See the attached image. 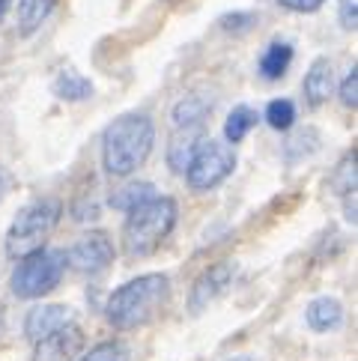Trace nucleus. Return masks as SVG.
<instances>
[{
    "label": "nucleus",
    "instance_id": "f257e3e1",
    "mask_svg": "<svg viewBox=\"0 0 358 361\" xmlns=\"http://www.w3.org/2000/svg\"><path fill=\"white\" fill-rule=\"evenodd\" d=\"M156 144V123L147 114H123L101 135V164L108 176L125 179L149 159Z\"/></svg>",
    "mask_w": 358,
    "mask_h": 361
},
{
    "label": "nucleus",
    "instance_id": "f03ea898",
    "mask_svg": "<svg viewBox=\"0 0 358 361\" xmlns=\"http://www.w3.org/2000/svg\"><path fill=\"white\" fill-rule=\"evenodd\" d=\"M168 295H171V278L164 272L140 275L111 293L105 305L108 322L120 331L144 329L147 322H152L161 314V307L168 305Z\"/></svg>",
    "mask_w": 358,
    "mask_h": 361
},
{
    "label": "nucleus",
    "instance_id": "7ed1b4c3",
    "mask_svg": "<svg viewBox=\"0 0 358 361\" xmlns=\"http://www.w3.org/2000/svg\"><path fill=\"white\" fill-rule=\"evenodd\" d=\"M176 200L164 195H152L149 200L137 203L135 209L125 212L123 224V245L129 257H149L161 248V242L171 236L176 227Z\"/></svg>",
    "mask_w": 358,
    "mask_h": 361
},
{
    "label": "nucleus",
    "instance_id": "20e7f679",
    "mask_svg": "<svg viewBox=\"0 0 358 361\" xmlns=\"http://www.w3.org/2000/svg\"><path fill=\"white\" fill-rule=\"evenodd\" d=\"M60 215H63V206L57 200H36L30 206H24L6 233V254L18 260L24 254L45 248L48 236L60 224Z\"/></svg>",
    "mask_w": 358,
    "mask_h": 361
},
{
    "label": "nucleus",
    "instance_id": "39448f33",
    "mask_svg": "<svg viewBox=\"0 0 358 361\" xmlns=\"http://www.w3.org/2000/svg\"><path fill=\"white\" fill-rule=\"evenodd\" d=\"M63 272H66V251L39 248L18 257V266L9 283L18 299H42L60 283Z\"/></svg>",
    "mask_w": 358,
    "mask_h": 361
},
{
    "label": "nucleus",
    "instance_id": "423d86ee",
    "mask_svg": "<svg viewBox=\"0 0 358 361\" xmlns=\"http://www.w3.org/2000/svg\"><path fill=\"white\" fill-rule=\"evenodd\" d=\"M236 167V149L233 144H218V140L203 137L195 156L185 167V179L191 191H212L233 173Z\"/></svg>",
    "mask_w": 358,
    "mask_h": 361
},
{
    "label": "nucleus",
    "instance_id": "0eeeda50",
    "mask_svg": "<svg viewBox=\"0 0 358 361\" xmlns=\"http://www.w3.org/2000/svg\"><path fill=\"white\" fill-rule=\"evenodd\" d=\"M111 263H113V242L101 230L81 236L66 251V266H72L75 272H84V275H101Z\"/></svg>",
    "mask_w": 358,
    "mask_h": 361
},
{
    "label": "nucleus",
    "instance_id": "6e6552de",
    "mask_svg": "<svg viewBox=\"0 0 358 361\" xmlns=\"http://www.w3.org/2000/svg\"><path fill=\"white\" fill-rule=\"evenodd\" d=\"M233 275H236L233 263H215V266H209L206 272H203L195 283H191V293H188V311H191V314L206 311V307H209V305L230 287Z\"/></svg>",
    "mask_w": 358,
    "mask_h": 361
},
{
    "label": "nucleus",
    "instance_id": "1a4fd4ad",
    "mask_svg": "<svg viewBox=\"0 0 358 361\" xmlns=\"http://www.w3.org/2000/svg\"><path fill=\"white\" fill-rule=\"evenodd\" d=\"M81 346H84V334L75 322H69V326L51 331L48 338L36 341L33 361H72L81 353Z\"/></svg>",
    "mask_w": 358,
    "mask_h": 361
},
{
    "label": "nucleus",
    "instance_id": "9d476101",
    "mask_svg": "<svg viewBox=\"0 0 358 361\" xmlns=\"http://www.w3.org/2000/svg\"><path fill=\"white\" fill-rule=\"evenodd\" d=\"M69 322H75L72 307H66V305H36L27 314V319H24V334L36 343V341L48 338L51 331L69 326Z\"/></svg>",
    "mask_w": 358,
    "mask_h": 361
},
{
    "label": "nucleus",
    "instance_id": "9b49d317",
    "mask_svg": "<svg viewBox=\"0 0 358 361\" xmlns=\"http://www.w3.org/2000/svg\"><path fill=\"white\" fill-rule=\"evenodd\" d=\"M331 87H335V69H331V63H328L326 57L314 60L311 69H308V75H304V81H302L304 102H308L311 108L326 105L328 96H331Z\"/></svg>",
    "mask_w": 358,
    "mask_h": 361
},
{
    "label": "nucleus",
    "instance_id": "f8f14e48",
    "mask_svg": "<svg viewBox=\"0 0 358 361\" xmlns=\"http://www.w3.org/2000/svg\"><path fill=\"white\" fill-rule=\"evenodd\" d=\"M203 137H206L203 135V126H176V135L168 144V164L173 173H185V167Z\"/></svg>",
    "mask_w": 358,
    "mask_h": 361
},
{
    "label": "nucleus",
    "instance_id": "ddd939ff",
    "mask_svg": "<svg viewBox=\"0 0 358 361\" xmlns=\"http://www.w3.org/2000/svg\"><path fill=\"white\" fill-rule=\"evenodd\" d=\"M304 317H308V326L314 331H335L343 322V305L338 299H331V295H319V299L308 305Z\"/></svg>",
    "mask_w": 358,
    "mask_h": 361
},
{
    "label": "nucleus",
    "instance_id": "4468645a",
    "mask_svg": "<svg viewBox=\"0 0 358 361\" xmlns=\"http://www.w3.org/2000/svg\"><path fill=\"white\" fill-rule=\"evenodd\" d=\"M290 63H292V45L275 39V42H268L266 51L260 54V75L266 81H278L287 75Z\"/></svg>",
    "mask_w": 358,
    "mask_h": 361
},
{
    "label": "nucleus",
    "instance_id": "2eb2a0df",
    "mask_svg": "<svg viewBox=\"0 0 358 361\" xmlns=\"http://www.w3.org/2000/svg\"><path fill=\"white\" fill-rule=\"evenodd\" d=\"M54 9L57 0H18V33L21 36L36 33Z\"/></svg>",
    "mask_w": 358,
    "mask_h": 361
},
{
    "label": "nucleus",
    "instance_id": "dca6fc26",
    "mask_svg": "<svg viewBox=\"0 0 358 361\" xmlns=\"http://www.w3.org/2000/svg\"><path fill=\"white\" fill-rule=\"evenodd\" d=\"M54 96L63 102H81V99L93 96V84H90V78H84L81 72L63 69L54 78Z\"/></svg>",
    "mask_w": 358,
    "mask_h": 361
},
{
    "label": "nucleus",
    "instance_id": "f3484780",
    "mask_svg": "<svg viewBox=\"0 0 358 361\" xmlns=\"http://www.w3.org/2000/svg\"><path fill=\"white\" fill-rule=\"evenodd\" d=\"M212 102L206 96H185L183 102H176L173 108V123L176 126H203V120L209 117Z\"/></svg>",
    "mask_w": 358,
    "mask_h": 361
},
{
    "label": "nucleus",
    "instance_id": "a211bd4d",
    "mask_svg": "<svg viewBox=\"0 0 358 361\" xmlns=\"http://www.w3.org/2000/svg\"><path fill=\"white\" fill-rule=\"evenodd\" d=\"M254 126H257V111L248 108V105L233 108V111H230V117H227V123H224L227 144H239V140H245Z\"/></svg>",
    "mask_w": 358,
    "mask_h": 361
},
{
    "label": "nucleus",
    "instance_id": "6ab92c4d",
    "mask_svg": "<svg viewBox=\"0 0 358 361\" xmlns=\"http://www.w3.org/2000/svg\"><path fill=\"white\" fill-rule=\"evenodd\" d=\"M152 195H156V185H152V183H129V185H123V188L113 191L108 203L113 206V209H120V212H129V209H135L137 203L149 200Z\"/></svg>",
    "mask_w": 358,
    "mask_h": 361
},
{
    "label": "nucleus",
    "instance_id": "aec40b11",
    "mask_svg": "<svg viewBox=\"0 0 358 361\" xmlns=\"http://www.w3.org/2000/svg\"><path fill=\"white\" fill-rule=\"evenodd\" d=\"M316 147H319V132H316V128H302V132H296V135H292L287 144H284V159H287L290 164H296V161H302L304 156L316 152Z\"/></svg>",
    "mask_w": 358,
    "mask_h": 361
},
{
    "label": "nucleus",
    "instance_id": "412c9836",
    "mask_svg": "<svg viewBox=\"0 0 358 361\" xmlns=\"http://www.w3.org/2000/svg\"><path fill=\"white\" fill-rule=\"evenodd\" d=\"M266 123L275 128V132H287V128L296 123V105L290 99H272L266 105Z\"/></svg>",
    "mask_w": 358,
    "mask_h": 361
},
{
    "label": "nucleus",
    "instance_id": "4be33fe9",
    "mask_svg": "<svg viewBox=\"0 0 358 361\" xmlns=\"http://www.w3.org/2000/svg\"><path fill=\"white\" fill-rule=\"evenodd\" d=\"M355 149L352 152H347L343 156V161L338 164V171H335V176H331V185H335V191L340 197H350V195H355Z\"/></svg>",
    "mask_w": 358,
    "mask_h": 361
},
{
    "label": "nucleus",
    "instance_id": "5701e85b",
    "mask_svg": "<svg viewBox=\"0 0 358 361\" xmlns=\"http://www.w3.org/2000/svg\"><path fill=\"white\" fill-rule=\"evenodd\" d=\"M78 361H129V350L120 343V341H105V343H96L87 355H81Z\"/></svg>",
    "mask_w": 358,
    "mask_h": 361
},
{
    "label": "nucleus",
    "instance_id": "b1692460",
    "mask_svg": "<svg viewBox=\"0 0 358 361\" xmlns=\"http://www.w3.org/2000/svg\"><path fill=\"white\" fill-rule=\"evenodd\" d=\"M340 102L352 111L358 108V69L355 66L347 72V78H343V84H340Z\"/></svg>",
    "mask_w": 358,
    "mask_h": 361
},
{
    "label": "nucleus",
    "instance_id": "393cba45",
    "mask_svg": "<svg viewBox=\"0 0 358 361\" xmlns=\"http://www.w3.org/2000/svg\"><path fill=\"white\" fill-rule=\"evenodd\" d=\"M251 24H254L251 12H233V16H224V18H221V27H224V30H233V33H245Z\"/></svg>",
    "mask_w": 358,
    "mask_h": 361
},
{
    "label": "nucleus",
    "instance_id": "a878e982",
    "mask_svg": "<svg viewBox=\"0 0 358 361\" xmlns=\"http://www.w3.org/2000/svg\"><path fill=\"white\" fill-rule=\"evenodd\" d=\"M338 16H340V27L343 30H355V24H358V0H340Z\"/></svg>",
    "mask_w": 358,
    "mask_h": 361
},
{
    "label": "nucleus",
    "instance_id": "bb28decb",
    "mask_svg": "<svg viewBox=\"0 0 358 361\" xmlns=\"http://www.w3.org/2000/svg\"><path fill=\"white\" fill-rule=\"evenodd\" d=\"M278 4L284 9H290V12H316L326 0H278Z\"/></svg>",
    "mask_w": 358,
    "mask_h": 361
},
{
    "label": "nucleus",
    "instance_id": "cd10ccee",
    "mask_svg": "<svg viewBox=\"0 0 358 361\" xmlns=\"http://www.w3.org/2000/svg\"><path fill=\"white\" fill-rule=\"evenodd\" d=\"M9 6H12V0H0V21L6 18V12H9Z\"/></svg>",
    "mask_w": 358,
    "mask_h": 361
},
{
    "label": "nucleus",
    "instance_id": "c85d7f7f",
    "mask_svg": "<svg viewBox=\"0 0 358 361\" xmlns=\"http://www.w3.org/2000/svg\"><path fill=\"white\" fill-rule=\"evenodd\" d=\"M4 188H6V179H4V171H0V197H4Z\"/></svg>",
    "mask_w": 358,
    "mask_h": 361
},
{
    "label": "nucleus",
    "instance_id": "c756f323",
    "mask_svg": "<svg viewBox=\"0 0 358 361\" xmlns=\"http://www.w3.org/2000/svg\"><path fill=\"white\" fill-rule=\"evenodd\" d=\"M227 361H254L251 355H236V358H227Z\"/></svg>",
    "mask_w": 358,
    "mask_h": 361
},
{
    "label": "nucleus",
    "instance_id": "7c9ffc66",
    "mask_svg": "<svg viewBox=\"0 0 358 361\" xmlns=\"http://www.w3.org/2000/svg\"><path fill=\"white\" fill-rule=\"evenodd\" d=\"M0 326H4V319H0Z\"/></svg>",
    "mask_w": 358,
    "mask_h": 361
}]
</instances>
